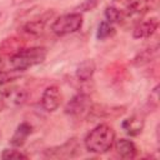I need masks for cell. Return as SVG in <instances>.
Masks as SVG:
<instances>
[{
    "instance_id": "10",
    "label": "cell",
    "mask_w": 160,
    "mask_h": 160,
    "mask_svg": "<svg viewBox=\"0 0 160 160\" xmlns=\"http://www.w3.org/2000/svg\"><path fill=\"white\" fill-rule=\"evenodd\" d=\"M158 28H159L158 18H150V19H146L144 21H139L132 30V38L148 39L156 32Z\"/></svg>"
},
{
    "instance_id": "28",
    "label": "cell",
    "mask_w": 160,
    "mask_h": 160,
    "mask_svg": "<svg viewBox=\"0 0 160 160\" xmlns=\"http://www.w3.org/2000/svg\"><path fill=\"white\" fill-rule=\"evenodd\" d=\"M0 136H1V132H0Z\"/></svg>"
},
{
    "instance_id": "8",
    "label": "cell",
    "mask_w": 160,
    "mask_h": 160,
    "mask_svg": "<svg viewBox=\"0 0 160 160\" xmlns=\"http://www.w3.org/2000/svg\"><path fill=\"white\" fill-rule=\"evenodd\" d=\"M41 106L48 112H54L61 104V91L58 85H49L41 94Z\"/></svg>"
},
{
    "instance_id": "11",
    "label": "cell",
    "mask_w": 160,
    "mask_h": 160,
    "mask_svg": "<svg viewBox=\"0 0 160 160\" xmlns=\"http://www.w3.org/2000/svg\"><path fill=\"white\" fill-rule=\"evenodd\" d=\"M159 56V45H151L148 46L142 50H140L131 60L132 65L136 68H141V66H146L149 64H151L154 60H156Z\"/></svg>"
},
{
    "instance_id": "5",
    "label": "cell",
    "mask_w": 160,
    "mask_h": 160,
    "mask_svg": "<svg viewBox=\"0 0 160 160\" xmlns=\"http://www.w3.org/2000/svg\"><path fill=\"white\" fill-rule=\"evenodd\" d=\"M81 152V145L78 138H71L58 146H51L44 150V156L50 159H72Z\"/></svg>"
},
{
    "instance_id": "14",
    "label": "cell",
    "mask_w": 160,
    "mask_h": 160,
    "mask_svg": "<svg viewBox=\"0 0 160 160\" xmlns=\"http://www.w3.org/2000/svg\"><path fill=\"white\" fill-rule=\"evenodd\" d=\"M115 148V151L116 154L122 158V159H134L138 154V149H136V145L134 144V141L129 140V139H115L114 141V145Z\"/></svg>"
},
{
    "instance_id": "21",
    "label": "cell",
    "mask_w": 160,
    "mask_h": 160,
    "mask_svg": "<svg viewBox=\"0 0 160 160\" xmlns=\"http://www.w3.org/2000/svg\"><path fill=\"white\" fill-rule=\"evenodd\" d=\"M158 106H159V86L156 85L152 89V91L150 92V96H149V99L146 101V105H145V108L148 109L146 112L155 111L158 109Z\"/></svg>"
},
{
    "instance_id": "6",
    "label": "cell",
    "mask_w": 160,
    "mask_h": 160,
    "mask_svg": "<svg viewBox=\"0 0 160 160\" xmlns=\"http://www.w3.org/2000/svg\"><path fill=\"white\" fill-rule=\"evenodd\" d=\"M54 15H55V11L52 9L46 10L44 12H39L34 18L28 19L19 28V30H21L22 34L29 35V36H39L40 34H42V31L45 30L49 21L54 18Z\"/></svg>"
},
{
    "instance_id": "1",
    "label": "cell",
    "mask_w": 160,
    "mask_h": 160,
    "mask_svg": "<svg viewBox=\"0 0 160 160\" xmlns=\"http://www.w3.org/2000/svg\"><path fill=\"white\" fill-rule=\"evenodd\" d=\"M115 141V131L108 124H99L88 132L84 139V145L88 151L94 154L108 152Z\"/></svg>"
},
{
    "instance_id": "4",
    "label": "cell",
    "mask_w": 160,
    "mask_h": 160,
    "mask_svg": "<svg viewBox=\"0 0 160 160\" xmlns=\"http://www.w3.org/2000/svg\"><path fill=\"white\" fill-rule=\"evenodd\" d=\"M112 6H115L126 19H139L151 10L152 0H112Z\"/></svg>"
},
{
    "instance_id": "17",
    "label": "cell",
    "mask_w": 160,
    "mask_h": 160,
    "mask_svg": "<svg viewBox=\"0 0 160 160\" xmlns=\"http://www.w3.org/2000/svg\"><path fill=\"white\" fill-rule=\"evenodd\" d=\"M20 49H22V39L16 38V36L6 38L0 44V51H2L5 54H9L10 56L14 55L15 52H18Z\"/></svg>"
},
{
    "instance_id": "26",
    "label": "cell",
    "mask_w": 160,
    "mask_h": 160,
    "mask_svg": "<svg viewBox=\"0 0 160 160\" xmlns=\"http://www.w3.org/2000/svg\"><path fill=\"white\" fill-rule=\"evenodd\" d=\"M5 108H6V104H5L4 99H2V96L0 95V111H2V110H4Z\"/></svg>"
},
{
    "instance_id": "15",
    "label": "cell",
    "mask_w": 160,
    "mask_h": 160,
    "mask_svg": "<svg viewBox=\"0 0 160 160\" xmlns=\"http://www.w3.org/2000/svg\"><path fill=\"white\" fill-rule=\"evenodd\" d=\"M31 132H32V126H31V124H29V122H26V121H22L21 124L18 125V128H16L14 135H12L11 139H10V144H11L14 148H20V146H22V145L25 144L28 136H29Z\"/></svg>"
},
{
    "instance_id": "18",
    "label": "cell",
    "mask_w": 160,
    "mask_h": 160,
    "mask_svg": "<svg viewBox=\"0 0 160 160\" xmlns=\"http://www.w3.org/2000/svg\"><path fill=\"white\" fill-rule=\"evenodd\" d=\"M115 34V28L111 22L102 20L100 21L99 26H98V31H96V38L99 40H105L108 38H111Z\"/></svg>"
},
{
    "instance_id": "13",
    "label": "cell",
    "mask_w": 160,
    "mask_h": 160,
    "mask_svg": "<svg viewBox=\"0 0 160 160\" xmlns=\"http://www.w3.org/2000/svg\"><path fill=\"white\" fill-rule=\"evenodd\" d=\"M125 112V106H106V105H92L89 116L94 118H119Z\"/></svg>"
},
{
    "instance_id": "2",
    "label": "cell",
    "mask_w": 160,
    "mask_h": 160,
    "mask_svg": "<svg viewBox=\"0 0 160 160\" xmlns=\"http://www.w3.org/2000/svg\"><path fill=\"white\" fill-rule=\"evenodd\" d=\"M46 56H48V49L44 46L22 48L18 52L10 56V64L12 69L25 71L31 66L44 62Z\"/></svg>"
},
{
    "instance_id": "19",
    "label": "cell",
    "mask_w": 160,
    "mask_h": 160,
    "mask_svg": "<svg viewBox=\"0 0 160 160\" xmlns=\"http://www.w3.org/2000/svg\"><path fill=\"white\" fill-rule=\"evenodd\" d=\"M104 15H105V20L109 21V22H111L112 25H114V24H121V22L124 21L122 14H121L115 6H112V5L106 6Z\"/></svg>"
},
{
    "instance_id": "27",
    "label": "cell",
    "mask_w": 160,
    "mask_h": 160,
    "mask_svg": "<svg viewBox=\"0 0 160 160\" xmlns=\"http://www.w3.org/2000/svg\"><path fill=\"white\" fill-rule=\"evenodd\" d=\"M4 68V59H2V56L0 55V70Z\"/></svg>"
},
{
    "instance_id": "25",
    "label": "cell",
    "mask_w": 160,
    "mask_h": 160,
    "mask_svg": "<svg viewBox=\"0 0 160 160\" xmlns=\"http://www.w3.org/2000/svg\"><path fill=\"white\" fill-rule=\"evenodd\" d=\"M8 19V12L5 10H0V25H2Z\"/></svg>"
},
{
    "instance_id": "22",
    "label": "cell",
    "mask_w": 160,
    "mask_h": 160,
    "mask_svg": "<svg viewBox=\"0 0 160 160\" xmlns=\"http://www.w3.org/2000/svg\"><path fill=\"white\" fill-rule=\"evenodd\" d=\"M1 158L4 160H20V159H28L29 156L18 149H4Z\"/></svg>"
},
{
    "instance_id": "16",
    "label": "cell",
    "mask_w": 160,
    "mask_h": 160,
    "mask_svg": "<svg viewBox=\"0 0 160 160\" xmlns=\"http://www.w3.org/2000/svg\"><path fill=\"white\" fill-rule=\"evenodd\" d=\"M95 70H96L95 61L92 59H85L76 66V70H75L76 79L79 81H88L92 78Z\"/></svg>"
},
{
    "instance_id": "12",
    "label": "cell",
    "mask_w": 160,
    "mask_h": 160,
    "mask_svg": "<svg viewBox=\"0 0 160 160\" xmlns=\"http://www.w3.org/2000/svg\"><path fill=\"white\" fill-rule=\"evenodd\" d=\"M144 114H134L121 122V128L130 136H138L144 130Z\"/></svg>"
},
{
    "instance_id": "3",
    "label": "cell",
    "mask_w": 160,
    "mask_h": 160,
    "mask_svg": "<svg viewBox=\"0 0 160 160\" xmlns=\"http://www.w3.org/2000/svg\"><path fill=\"white\" fill-rule=\"evenodd\" d=\"M82 22L84 20L81 12L72 11L55 18L54 21L51 22V31L58 36L70 35L79 31L82 26Z\"/></svg>"
},
{
    "instance_id": "20",
    "label": "cell",
    "mask_w": 160,
    "mask_h": 160,
    "mask_svg": "<svg viewBox=\"0 0 160 160\" xmlns=\"http://www.w3.org/2000/svg\"><path fill=\"white\" fill-rule=\"evenodd\" d=\"M22 76V71L12 69V70H0V86L12 82Z\"/></svg>"
},
{
    "instance_id": "9",
    "label": "cell",
    "mask_w": 160,
    "mask_h": 160,
    "mask_svg": "<svg viewBox=\"0 0 160 160\" xmlns=\"http://www.w3.org/2000/svg\"><path fill=\"white\" fill-rule=\"evenodd\" d=\"M0 95L2 96L6 106L11 105V106H21L26 102L28 100V92L25 90H22L21 88H16V86H11L8 89H4L0 91Z\"/></svg>"
},
{
    "instance_id": "7",
    "label": "cell",
    "mask_w": 160,
    "mask_h": 160,
    "mask_svg": "<svg viewBox=\"0 0 160 160\" xmlns=\"http://www.w3.org/2000/svg\"><path fill=\"white\" fill-rule=\"evenodd\" d=\"M91 98L86 92L75 94L65 105V114L70 116H84L89 115L91 109Z\"/></svg>"
},
{
    "instance_id": "23",
    "label": "cell",
    "mask_w": 160,
    "mask_h": 160,
    "mask_svg": "<svg viewBox=\"0 0 160 160\" xmlns=\"http://www.w3.org/2000/svg\"><path fill=\"white\" fill-rule=\"evenodd\" d=\"M100 4V0H84L79 6L75 8L76 12H88L96 9Z\"/></svg>"
},
{
    "instance_id": "24",
    "label": "cell",
    "mask_w": 160,
    "mask_h": 160,
    "mask_svg": "<svg viewBox=\"0 0 160 160\" xmlns=\"http://www.w3.org/2000/svg\"><path fill=\"white\" fill-rule=\"evenodd\" d=\"M32 1H36V0H12V5L15 6H20V5H25V4H30Z\"/></svg>"
}]
</instances>
